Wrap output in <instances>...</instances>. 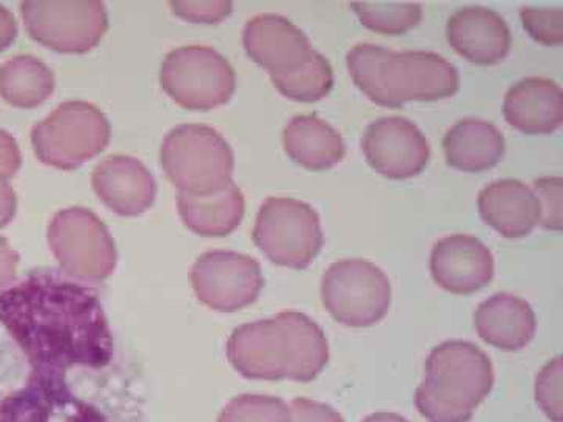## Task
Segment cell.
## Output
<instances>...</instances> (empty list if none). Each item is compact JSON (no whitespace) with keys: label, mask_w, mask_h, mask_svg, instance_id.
Masks as SVG:
<instances>
[{"label":"cell","mask_w":563,"mask_h":422,"mask_svg":"<svg viewBox=\"0 0 563 422\" xmlns=\"http://www.w3.org/2000/svg\"><path fill=\"white\" fill-rule=\"evenodd\" d=\"M161 162L177 190L207 195L228 187L235 169V155L224 136L209 125L185 124L163 141Z\"/></svg>","instance_id":"3957f363"},{"label":"cell","mask_w":563,"mask_h":422,"mask_svg":"<svg viewBox=\"0 0 563 422\" xmlns=\"http://www.w3.org/2000/svg\"><path fill=\"white\" fill-rule=\"evenodd\" d=\"M218 422H291L290 406L273 396L243 395L224 407Z\"/></svg>","instance_id":"f1b7e54d"},{"label":"cell","mask_w":563,"mask_h":422,"mask_svg":"<svg viewBox=\"0 0 563 422\" xmlns=\"http://www.w3.org/2000/svg\"><path fill=\"white\" fill-rule=\"evenodd\" d=\"M21 11L33 40L65 54H85L95 49L109 29L106 5L98 0H29L22 3Z\"/></svg>","instance_id":"9c48e42d"},{"label":"cell","mask_w":563,"mask_h":422,"mask_svg":"<svg viewBox=\"0 0 563 422\" xmlns=\"http://www.w3.org/2000/svg\"><path fill=\"white\" fill-rule=\"evenodd\" d=\"M191 285L203 306L232 313L257 301L263 290L261 263L233 251H210L196 260Z\"/></svg>","instance_id":"8fae6325"},{"label":"cell","mask_w":563,"mask_h":422,"mask_svg":"<svg viewBox=\"0 0 563 422\" xmlns=\"http://www.w3.org/2000/svg\"><path fill=\"white\" fill-rule=\"evenodd\" d=\"M321 299L331 316L347 327H372L391 306L387 274L368 260L344 258L332 263L321 279Z\"/></svg>","instance_id":"8992f818"},{"label":"cell","mask_w":563,"mask_h":422,"mask_svg":"<svg viewBox=\"0 0 563 422\" xmlns=\"http://www.w3.org/2000/svg\"><path fill=\"white\" fill-rule=\"evenodd\" d=\"M110 136V122L98 107L69 101L32 129V146L44 165L70 171L101 154Z\"/></svg>","instance_id":"277c9868"},{"label":"cell","mask_w":563,"mask_h":422,"mask_svg":"<svg viewBox=\"0 0 563 422\" xmlns=\"http://www.w3.org/2000/svg\"><path fill=\"white\" fill-rule=\"evenodd\" d=\"M229 362L246 379L312 382L329 363V343L320 325L301 312L277 313L232 332Z\"/></svg>","instance_id":"7a4b0ae2"},{"label":"cell","mask_w":563,"mask_h":422,"mask_svg":"<svg viewBox=\"0 0 563 422\" xmlns=\"http://www.w3.org/2000/svg\"><path fill=\"white\" fill-rule=\"evenodd\" d=\"M503 110L506 121L526 135L553 133L563 122L562 88L544 77H526L509 88Z\"/></svg>","instance_id":"d6986e66"},{"label":"cell","mask_w":563,"mask_h":422,"mask_svg":"<svg viewBox=\"0 0 563 422\" xmlns=\"http://www.w3.org/2000/svg\"><path fill=\"white\" fill-rule=\"evenodd\" d=\"M9 177L0 174V229L9 225L16 214V192L11 187Z\"/></svg>","instance_id":"74e56055"},{"label":"cell","mask_w":563,"mask_h":422,"mask_svg":"<svg viewBox=\"0 0 563 422\" xmlns=\"http://www.w3.org/2000/svg\"><path fill=\"white\" fill-rule=\"evenodd\" d=\"M161 84L184 109L207 111L231 101L236 76L228 58L213 47L185 46L166 55Z\"/></svg>","instance_id":"ba28073f"},{"label":"cell","mask_w":563,"mask_h":422,"mask_svg":"<svg viewBox=\"0 0 563 422\" xmlns=\"http://www.w3.org/2000/svg\"><path fill=\"white\" fill-rule=\"evenodd\" d=\"M562 384L563 362L562 357H555L543 366L536 379L537 403L553 422H563Z\"/></svg>","instance_id":"4dcf8cb0"},{"label":"cell","mask_w":563,"mask_h":422,"mask_svg":"<svg viewBox=\"0 0 563 422\" xmlns=\"http://www.w3.org/2000/svg\"><path fill=\"white\" fill-rule=\"evenodd\" d=\"M481 218L506 238L529 235L540 221V207L531 187L517 179H499L477 198Z\"/></svg>","instance_id":"ffe728a7"},{"label":"cell","mask_w":563,"mask_h":422,"mask_svg":"<svg viewBox=\"0 0 563 422\" xmlns=\"http://www.w3.org/2000/svg\"><path fill=\"white\" fill-rule=\"evenodd\" d=\"M272 80L280 95L291 101L317 102L331 92L333 69L328 58L314 51L312 57L298 69L282 76H272Z\"/></svg>","instance_id":"484cf974"},{"label":"cell","mask_w":563,"mask_h":422,"mask_svg":"<svg viewBox=\"0 0 563 422\" xmlns=\"http://www.w3.org/2000/svg\"><path fill=\"white\" fill-rule=\"evenodd\" d=\"M18 24L13 14L5 7L0 5V52L10 47L16 40Z\"/></svg>","instance_id":"f35d334b"},{"label":"cell","mask_w":563,"mask_h":422,"mask_svg":"<svg viewBox=\"0 0 563 422\" xmlns=\"http://www.w3.org/2000/svg\"><path fill=\"white\" fill-rule=\"evenodd\" d=\"M384 88L388 107L407 102H433L451 98L461 88L453 63L431 51H391L384 63Z\"/></svg>","instance_id":"4fadbf2b"},{"label":"cell","mask_w":563,"mask_h":422,"mask_svg":"<svg viewBox=\"0 0 563 422\" xmlns=\"http://www.w3.org/2000/svg\"><path fill=\"white\" fill-rule=\"evenodd\" d=\"M351 9L369 31L384 35H402L421 22L422 7L418 2H368L354 0Z\"/></svg>","instance_id":"4316f807"},{"label":"cell","mask_w":563,"mask_h":422,"mask_svg":"<svg viewBox=\"0 0 563 422\" xmlns=\"http://www.w3.org/2000/svg\"><path fill=\"white\" fill-rule=\"evenodd\" d=\"M282 140L291 160L312 171L331 169L346 155L342 133L317 114L292 118L285 125Z\"/></svg>","instance_id":"603a6c76"},{"label":"cell","mask_w":563,"mask_h":422,"mask_svg":"<svg viewBox=\"0 0 563 422\" xmlns=\"http://www.w3.org/2000/svg\"><path fill=\"white\" fill-rule=\"evenodd\" d=\"M291 422H344L342 414L331 406L298 398L290 403Z\"/></svg>","instance_id":"e575fe53"},{"label":"cell","mask_w":563,"mask_h":422,"mask_svg":"<svg viewBox=\"0 0 563 422\" xmlns=\"http://www.w3.org/2000/svg\"><path fill=\"white\" fill-rule=\"evenodd\" d=\"M92 188L110 210L121 216H139L150 210L157 196V181L136 158L113 155L92 171Z\"/></svg>","instance_id":"e0dca14e"},{"label":"cell","mask_w":563,"mask_h":422,"mask_svg":"<svg viewBox=\"0 0 563 422\" xmlns=\"http://www.w3.org/2000/svg\"><path fill=\"white\" fill-rule=\"evenodd\" d=\"M448 43L476 65H496L509 55L512 35L501 14L485 7L455 11L446 25Z\"/></svg>","instance_id":"ac0fdd59"},{"label":"cell","mask_w":563,"mask_h":422,"mask_svg":"<svg viewBox=\"0 0 563 422\" xmlns=\"http://www.w3.org/2000/svg\"><path fill=\"white\" fill-rule=\"evenodd\" d=\"M390 49L372 43H358L346 54V66L358 90L377 106L388 107L384 88V63Z\"/></svg>","instance_id":"83f0119b"},{"label":"cell","mask_w":563,"mask_h":422,"mask_svg":"<svg viewBox=\"0 0 563 422\" xmlns=\"http://www.w3.org/2000/svg\"><path fill=\"white\" fill-rule=\"evenodd\" d=\"M362 422H409L406 418H402L401 414L396 413H373L369 414L368 418H365Z\"/></svg>","instance_id":"ab89813d"},{"label":"cell","mask_w":563,"mask_h":422,"mask_svg":"<svg viewBox=\"0 0 563 422\" xmlns=\"http://www.w3.org/2000/svg\"><path fill=\"white\" fill-rule=\"evenodd\" d=\"M424 382L454 401L476 410L495 385L490 357L479 346L448 340L433 347L424 365Z\"/></svg>","instance_id":"7c38bea8"},{"label":"cell","mask_w":563,"mask_h":422,"mask_svg":"<svg viewBox=\"0 0 563 422\" xmlns=\"http://www.w3.org/2000/svg\"><path fill=\"white\" fill-rule=\"evenodd\" d=\"M177 209L191 232L202 236H228L242 224L246 201L232 180L228 187L207 195L179 192Z\"/></svg>","instance_id":"cb8c5ba5"},{"label":"cell","mask_w":563,"mask_h":422,"mask_svg":"<svg viewBox=\"0 0 563 422\" xmlns=\"http://www.w3.org/2000/svg\"><path fill=\"white\" fill-rule=\"evenodd\" d=\"M22 165V155L16 140L9 132L0 129V174L11 177L20 171Z\"/></svg>","instance_id":"d590c367"},{"label":"cell","mask_w":563,"mask_h":422,"mask_svg":"<svg viewBox=\"0 0 563 422\" xmlns=\"http://www.w3.org/2000/svg\"><path fill=\"white\" fill-rule=\"evenodd\" d=\"M520 18L529 35L544 46H561L563 43L561 7H523Z\"/></svg>","instance_id":"1f68e13d"},{"label":"cell","mask_w":563,"mask_h":422,"mask_svg":"<svg viewBox=\"0 0 563 422\" xmlns=\"http://www.w3.org/2000/svg\"><path fill=\"white\" fill-rule=\"evenodd\" d=\"M415 406L429 422H470L476 410L448 398L422 380L415 391Z\"/></svg>","instance_id":"f546056e"},{"label":"cell","mask_w":563,"mask_h":422,"mask_svg":"<svg viewBox=\"0 0 563 422\" xmlns=\"http://www.w3.org/2000/svg\"><path fill=\"white\" fill-rule=\"evenodd\" d=\"M448 165L463 173L487 171L503 160L506 140L490 121L465 118L443 138Z\"/></svg>","instance_id":"7402d4cb"},{"label":"cell","mask_w":563,"mask_h":422,"mask_svg":"<svg viewBox=\"0 0 563 422\" xmlns=\"http://www.w3.org/2000/svg\"><path fill=\"white\" fill-rule=\"evenodd\" d=\"M20 254L10 246L5 238H0V295L9 290L16 277Z\"/></svg>","instance_id":"8d00e7d4"},{"label":"cell","mask_w":563,"mask_h":422,"mask_svg":"<svg viewBox=\"0 0 563 422\" xmlns=\"http://www.w3.org/2000/svg\"><path fill=\"white\" fill-rule=\"evenodd\" d=\"M474 329L485 343L506 352L525 349L537 331V318L525 299L496 292L474 313Z\"/></svg>","instance_id":"44dd1931"},{"label":"cell","mask_w":563,"mask_h":422,"mask_svg":"<svg viewBox=\"0 0 563 422\" xmlns=\"http://www.w3.org/2000/svg\"><path fill=\"white\" fill-rule=\"evenodd\" d=\"M362 151L374 171L393 180L412 179L431 158L424 133L402 116L373 121L363 133Z\"/></svg>","instance_id":"5bb4252c"},{"label":"cell","mask_w":563,"mask_h":422,"mask_svg":"<svg viewBox=\"0 0 563 422\" xmlns=\"http://www.w3.org/2000/svg\"><path fill=\"white\" fill-rule=\"evenodd\" d=\"M252 238L269 260L291 269L309 268L324 244L318 211L292 198L266 199Z\"/></svg>","instance_id":"5b68a950"},{"label":"cell","mask_w":563,"mask_h":422,"mask_svg":"<svg viewBox=\"0 0 563 422\" xmlns=\"http://www.w3.org/2000/svg\"><path fill=\"white\" fill-rule=\"evenodd\" d=\"M0 422H109L101 410L77 398L66 373L32 369L27 382L0 401Z\"/></svg>","instance_id":"30bf717a"},{"label":"cell","mask_w":563,"mask_h":422,"mask_svg":"<svg viewBox=\"0 0 563 422\" xmlns=\"http://www.w3.org/2000/svg\"><path fill=\"white\" fill-rule=\"evenodd\" d=\"M47 240L63 271L73 279L102 281L117 268V246L98 214L70 207L52 218Z\"/></svg>","instance_id":"52a82bcc"},{"label":"cell","mask_w":563,"mask_h":422,"mask_svg":"<svg viewBox=\"0 0 563 422\" xmlns=\"http://www.w3.org/2000/svg\"><path fill=\"white\" fill-rule=\"evenodd\" d=\"M243 46L272 76L291 73L312 57L309 36L280 14H258L244 25Z\"/></svg>","instance_id":"2e32d148"},{"label":"cell","mask_w":563,"mask_h":422,"mask_svg":"<svg viewBox=\"0 0 563 422\" xmlns=\"http://www.w3.org/2000/svg\"><path fill=\"white\" fill-rule=\"evenodd\" d=\"M229 0H177L172 2L174 14L196 24H220L232 13Z\"/></svg>","instance_id":"836d02e7"},{"label":"cell","mask_w":563,"mask_h":422,"mask_svg":"<svg viewBox=\"0 0 563 422\" xmlns=\"http://www.w3.org/2000/svg\"><path fill=\"white\" fill-rule=\"evenodd\" d=\"M431 274L443 290L453 295H473L493 280L495 258L476 236L455 233L433 244Z\"/></svg>","instance_id":"9a60e30c"},{"label":"cell","mask_w":563,"mask_h":422,"mask_svg":"<svg viewBox=\"0 0 563 422\" xmlns=\"http://www.w3.org/2000/svg\"><path fill=\"white\" fill-rule=\"evenodd\" d=\"M54 88V73L32 55H18L0 66V98L18 109H35Z\"/></svg>","instance_id":"d4e9b609"},{"label":"cell","mask_w":563,"mask_h":422,"mask_svg":"<svg viewBox=\"0 0 563 422\" xmlns=\"http://www.w3.org/2000/svg\"><path fill=\"white\" fill-rule=\"evenodd\" d=\"M540 207V221L547 231H562L563 180L562 177H540L532 187Z\"/></svg>","instance_id":"d6a6232c"},{"label":"cell","mask_w":563,"mask_h":422,"mask_svg":"<svg viewBox=\"0 0 563 422\" xmlns=\"http://www.w3.org/2000/svg\"><path fill=\"white\" fill-rule=\"evenodd\" d=\"M0 322L32 369H99L113 358V336L98 295L58 274H31L3 291Z\"/></svg>","instance_id":"6da1fadb"}]
</instances>
